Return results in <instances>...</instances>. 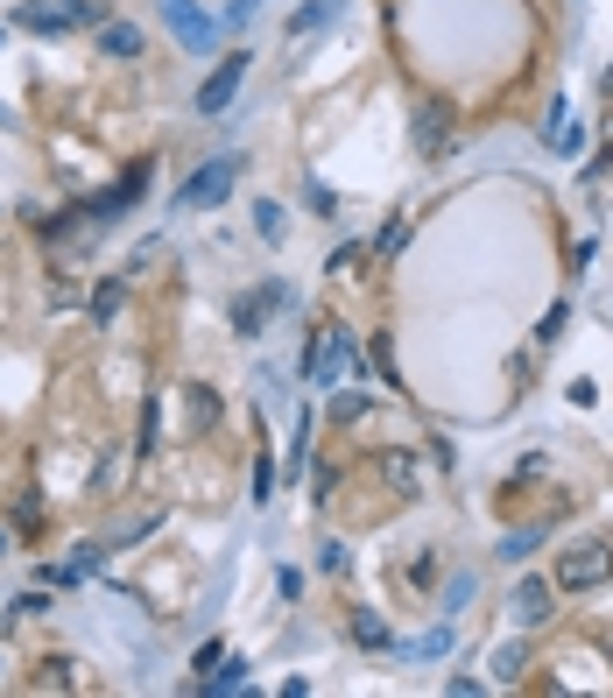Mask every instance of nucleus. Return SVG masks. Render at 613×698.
I'll list each match as a JSON object with an SVG mask.
<instances>
[{
    "instance_id": "f257e3e1",
    "label": "nucleus",
    "mask_w": 613,
    "mask_h": 698,
    "mask_svg": "<svg viewBox=\"0 0 613 698\" xmlns=\"http://www.w3.org/2000/svg\"><path fill=\"white\" fill-rule=\"evenodd\" d=\"M606 578H613V543L592 536V543H571V551L558 557L550 586H558V593H592V586H606Z\"/></svg>"
},
{
    "instance_id": "f03ea898",
    "label": "nucleus",
    "mask_w": 613,
    "mask_h": 698,
    "mask_svg": "<svg viewBox=\"0 0 613 698\" xmlns=\"http://www.w3.org/2000/svg\"><path fill=\"white\" fill-rule=\"evenodd\" d=\"M233 177H240V163H233V155H212V163H205L198 177H190V184L177 191V205H184V212H198V205H219L226 191H233Z\"/></svg>"
},
{
    "instance_id": "7ed1b4c3",
    "label": "nucleus",
    "mask_w": 613,
    "mask_h": 698,
    "mask_svg": "<svg viewBox=\"0 0 613 698\" xmlns=\"http://www.w3.org/2000/svg\"><path fill=\"white\" fill-rule=\"evenodd\" d=\"M445 148H451V100H424L416 106V155L437 163Z\"/></svg>"
},
{
    "instance_id": "20e7f679",
    "label": "nucleus",
    "mask_w": 613,
    "mask_h": 698,
    "mask_svg": "<svg viewBox=\"0 0 613 698\" xmlns=\"http://www.w3.org/2000/svg\"><path fill=\"white\" fill-rule=\"evenodd\" d=\"M92 14H100L92 0H29V8H22V22L50 35V29H85Z\"/></svg>"
},
{
    "instance_id": "39448f33",
    "label": "nucleus",
    "mask_w": 613,
    "mask_h": 698,
    "mask_svg": "<svg viewBox=\"0 0 613 698\" xmlns=\"http://www.w3.org/2000/svg\"><path fill=\"white\" fill-rule=\"evenodd\" d=\"M240 71H247V50H233L226 64L205 78V92H198V113H226V100H233V85H240Z\"/></svg>"
},
{
    "instance_id": "423d86ee",
    "label": "nucleus",
    "mask_w": 613,
    "mask_h": 698,
    "mask_svg": "<svg viewBox=\"0 0 613 698\" xmlns=\"http://www.w3.org/2000/svg\"><path fill=\"white\" fill-rule=\"evenodd\" d=\"M550 599H558L550 578H522V586H515V620H522V628H543V620H550Z\"/></svg>"
},
{
    "instance_id": "0eeeda50",
    "label": "nucleus",
    "mask_w": 613,
    "mask_h": 698,
    "mask_svg": "<svg viewBox=\"0 0 613 698\" xmlns=\"http://www.w3.org/2000/svg\"><path fill=\"white\" fill-rule=\"evenodd\" d=\"M276 304H282V283H268V289H254V297H240V304H233V332H240V339H254V332H261V318H268Z\"/></svg>"
},
{
    "instance_id": "6e6552de",
    "label": "nucleus",
    "mask_w": 613,
    "mask_h": 698,
    "mask_svg": "<svg viewBox=\"0 0 613 698\" xmlns=\"http://www.w3.org/2000/svg\"><path fill=\"white\" fill-rule=\"evenodd\" d=\"M100 50L113 57V64H134V57H142V29H134V22H106L100 29Z\"/></svg>"
},
{
    "instance_id": "1a4fd4ad",
    "label": "nucleus",
    "mask_w": 613,
    "mask_h": 698,
    "mask_svg": "<svg viewBox=\"0 0 613 698\" xmlns=\"http://www.w3.org/2000/svg\"><path fill=\"white\" fill-rule=\"evenodd\" d=\"M121 304H127V283H121V276L92 289V318H100V325H106V318H113V310H121Z\"/></svg>"
},
{
    "instance_id": "9d476101",
    "label": "nucleus",
    "mask_w": 613,
    "mask_h": 698,
    "mask_svg": "<svg viewBox=\"0 0 613 698\" xmlns=\"http://www.w3.org/2000/svg\"><path fill=\"white\" fill-rule=\"evenodd\" d=\"M219 423V402H212V388H190V431H212Z\"/></svg>"
},
{
    "instance_id": "9b49d317",
    "label": "nucleus",
    "mask_w": 613,
    "mask_h": 698,
    "mask_svg": "<svg viewBox=\"0 0 613 698\" xmlns=\"http://www.w3.org/2000/svg\"><path fill=\"white\" fill-rule=\"evenodd\" d=\"M318 572H324V578H346V572H353V551H346V543H324V551H318Z\"/></svg>"
},
{
    "instance_id": "f8f14e48",
    "label": "nucleus",
    "mask_w": 613,
    "mask_h": 698,
    "mask_svg": "<svg viewBox=\"0 0 613 698\" xmlns=\"http://www.w3.org/2000/svg\"><path fill=\"white\" fill-rule=\"evenodd\" d=\"M353 643H360V649H388V628H381L374 614H360V620H353Z\"/></svg>"
},
{
    "instance_id": "ddd939ff",
    "label": "nucleus",
    "mask_w": 613,
    "mask_h": 698,
    "mask_svg": "<svg viewBox=\"0 0 613 698\" xmlns=\"http://www.w3.org/2000/svg\"><path fill=\"white\" fill-rule=\"evenodd\" d=\"M550 530H543V522H529V530H515L508 543H501V557H522V551H536V543H543Z\"/></svg>"
},
{
    "instance_id": "4468645a",
    "label": "nucleus",
    "mask_w": 613,
    "mask_h": 698,
    "mask_svg": "<svg viewBox=\"0 0 613 698\" xmlns=\"http://www.w3.org/2000/svg\"><path fill=\"white\" fill-rule=\"evenodd\" d=\"M522 664H529V649H522V643H508V649H493V677H501V685H508V677H515V670H522Z\"/></svg>"
},
{
    "instance_id": "2eb2a0df",
    "label": "nucleus",
    "mask_w": 613,
    "mask_h": 698,
    "mask_svg": "<svg viewBox=\"0 0 613 698\" xmlns=\"http://www.w3.org/2000/svg\"><path fill=\"white\" fill-rule=\"evenodd\" d=\"M381 465H388V480H402V487H409V494H416V459H402V452H388V459H381Z\"/></svg>"
},
{
    "instance_id": "dca6fc26",
    "label": "nucleus",
    "mask_w": 613,
    "mask_h": 698,
    "mask_svg": "<svg viewBox=\"0 0 613 698\" xmlns=\"http://www.w3.org/2000/svg\"><path fill=\"white\" fill-rule=\"evenodd\" d=\"M409 240V219H395V226H381V240H374V255H395V247Z\"/></svg>"
},
{
    "instance_id": "f3484780",
    "label": "nucleus",
    "mask_w": 613,
    "mask_h": 698,
    "mask_svg": "<svg viewBox=\"0 0 613 698\" xmlns=\"http://www.w3.org/2000/svg\"><path fill=\"white\" fill-rule=\"evenodd\" d=\"M254 219H261V240H282V205H254Z\"/></svg>"
},
{
    "instance_id": "a211bd4d",
    "label": "nucleus",
    "mask_w": 613,
    "mask_h": 698,
    "mask_svg": "<svg viewBox=\"0 0 613 698\" xmlns=\"http://www.w3.org/2000/svg\"><path fill=\"white\" fill-rule=\"evenodd\" d=\"M240 670H247V664H226L219 677H205V691H240Z\"/></svg>"
},
{
    "instance_id": "6ab92c4d",
    "label": "nucleus",
    "mask_w": 613,
    "mask_h": 698,
    "mask_svg": "<svg viewBox=\"0 0 613 698\" xmlns=\"http://www.w3.org/2000/svg\"><path fill=\"white\" fill-rule=\"evenodd\" d=\"M409 578H416V586H437V551H424V557H416V565H409Z\"/></svg>"
},
{
    "instance_id": "aec40b11",
    "label": "nucleus",
    "mask_w": 613,
    "mask_h": 698,
    "mask_svg": "<svg viewBox=\"0 0 613 698\" xmlns=\"http://www.w3.org/2000/svg\"><path fill=\"white\" fill-rule=\"evenodd\" d=\"M156 423H163V410L148 402V410H142V452H156Z\"/></svg>"
},
{
    "instance_id": "412c9836",
    "label": "nucleus",
    "mask_w": 613,
    "mask_h": 698,
    "mask_svg": "<svg viewBox=\"0 0 613 698\" xmlns=\"http://www.w3.org/2000/svg\"><path fill=\"white\" fill-rule=\"evenodd\" d=\"M564 325H571V304H558V310H550V318H543V332H536V339H558Z\"/></svg>"
},
{
    "instance_id": "4be33fe9",
    "label": "nucleus",
    "mask_w": 613,
    "mask_h": 698,
    "mask_svg": "<svg viewBox=\"0 0 613 698\" xmlns=\"http://www.w3.org/2000/svg\"><path fill=\"white\" fill-rule=\"evenodd\" d=\"M247 8H254V0H233V14H247Z\"/></svg>"
},
{
    "instance_id": "5701e85b",
    "label": "nucleus",
    "mask_w": 613,
    "mask_h": 698,
    "mask_svg": "<svg viewBox=\"0 0 613 698\" xmlns=\"http://www.w3.org/2000/svg\"><path fill=\"white\" fill-rule=\"evenodd\" d=\"M606 92H613V64H606Z\"/></svg>"
}]
</instances>
